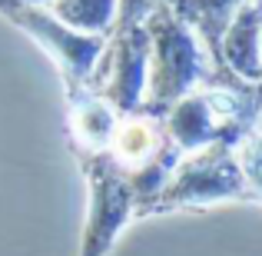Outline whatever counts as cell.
Listing matches in <instances>:
<instances>
[{
	"instance_id": "4",
	"label": "cell",
	"mask_w": 262,
	"mask_h": 256,
	"mask_svg": "<svg viewBox=\"0 0 262 256\" xmlns=\"http://www.w3.org/2000/svg\"><path fill=\"white\" fill-rule=\"evenodd\" d=\"M90 80L96 84L93 93H100L120 116L143 107L149 87V33L143 20L116 27L113 44H106Z\"/></svg>"
},
{
	"instance_id": "13",
	"label": "cell",
	"mask_w": 262,
	"mask_h": 256,
	"mask_svg": "<svg viewBox=\"0 0 262 256\" xmlns=\"http://www.w3.org/2000/svg\"><path fill=\"white\" fill-rule=\"evenodd\" d=\"M27 4H50V0H27Z\"/></svg>"
},
{
	"instance_id": "8",
	"label": "cell",
	"mask_w": 262,
	"mask_h": 256,
	"mask_svg": "<svg viewBox=\"0 0 262 256\" xmlns=\"http://www.w3.org/2000/svg\"><path fill=\"white\" fill-rule=\"evenodd\" d=\"M120 127V113L103 100L100 93H80L70 110V133L77 153H100L110 150L113 133Z\"/></svg>"
},
{
	"instance_id": "1",
	"label": "cell",
	"mask_w": 262,
	"mask_h": 256,
	"mask_svg": "<svg viewBox=\"0 0 262 256\" xmlns=\"http://www.w3.org/2000/svg\"><path fill=\"white\" fill-rule=\"evenodd\" d=\"M149 33V87L146 103L169 110L186 93L209 84V67H223L206 40L186 24L169 4H156L143 17Z\"/></svg>"
},
{
	"instance_id": "10",
	"label": "cell",
	"mask_w": 262,
	"mask_h": 256,
	"mask_svg": "<svg viewBox=\"0 0 262 256\" xmlns=\"http://www.w3.org/2000/svg\"><path fill=\"white\" fill-rule=\"evenodd\" d=\"M50 13L80 33L106 37L120 24V0H50Z\"/></svg>"
},
{
	"instance_id": "11",
	"label": "cell",
	"mask_w": 262,
	"mask_h": 256,
	"mask_svg": "<svg viewBox=\"0 0 262 256\" xmlns=\"http://www.w3.org/2000/svg\"><path fill=\"white\" fill-rule=\"evenodd\" d=\"M236 160L243 167V176L249 183L252 196H262V116L252 123V130L236 143Z\"/></svg>"
},
{
	"instance_id": "9",
	"label": "cell",
	"mask_w": 262,
	"mask_h": 256,
	"mask_svg": "<svg viewBox=\"0 0 262 256\" xmlns=\"http://www.w3.org/2000/svg\"><path fill=\"white\" fill-rule=\"evenodd\" d=\"M239 4H243V0H173L169 7L206 40V47H209L219 60V40H223V30L232 20V13H236ZM219 64H223V60H219Z\"/></svg>"
},
{
	"instance_id": "7",
	"label": "cell",
	"mask_w": 262,
	"mask_h": 256,
	"mask_svg": "<svg viewBox=\"0 0 262 256\" xmlns=\"http://www.w3.org/2000/svg\"><path fill=\"white\" fill-rule=\"evenodd\" d=\"M169 133L153 113H126L120 116V127L113 133V143H110V156L120 163L126 173L143 170L149 160L166 150Z\"/></svg>"
},
{
	"instance_id": "6",
	"label": "cell",
	"mask_w": 262,
	"mask_h": 256,
	"mask_svg": "<svg viewBox=\"0 0 262 256\" xmlns=\"http://www.w3.org/2000/svg\"><path fill=\"white\" fill-rule=\"evenodd\" d=\"M219 60L246 84L262 80V0H243L219 40Z\"/></svg>"
},
{
	"instance_id": "2",
	"label": "cell",
	"mask_w": 262,
	"mask_h": 256,
	"mask_svg": "<svg viewBox=\"0 0 262 256\" xmlns=\"http://www.w3.org/2000/svg\"><path fill=\"white\" fill-rule=\"evenodd\" d=\"M249 196L252 190L236 160V147L226 140H216L203 150L183 153V160L173 170L169 186L149 206V213L176 210V206H196V203L203 206V203H226V200H249Z\"/></svg>"
},
{
	"instance_id": "12",
	"label": "cell",
	"mask_w": 262,
	"mask_h": 256,
	"mask_svg": "<svg viewBox=\"0 0 262 256\" xmlns=\"http://www.w3.org/2000/svg\"><path fill=\"white\" fill-rule=\"evenodd\" d=\"M153 0H120V24L116 27H126V24H140L149 10H153Z\"/></svg>"
},
{
	"instance_id": "3",
	"label": "cell",
	"mask_w": 262,
	"mask_h": 256,
	"mask_svg": "<svg viewBox=\"0 0 262 256\" xmlns=\"http://www.w3.org/2000/svg\"><path fill=\"white\" fill-rule=\"evenodd\" d=\"M80 163L90 183V213L80 256H106L116 237L129 226V216L136 213V193L123 167L110 156V150L80 153Z\"/></svg>"
},
{
	"instance_id": "14",
	"label": "cell",
	"mask_w": 262,
	"mask_h": 256,
	"mask_svg": "<svg viewBox=\"0 0 262 256\" xmlns=\"http://www.w3.org/2000/svg\"><path fill=\"white\" fill-rule=\"evenodd\" d=\"M153 4H173V0H153Z\"/></svg>"
},
{
	"instance_id": "5",
	"label": "cell",
	"mask_w": 262,
	"mask_h": 256,
	"mask_svg": "<svg viewBox=\"0 0 262 256\" xmlns=\"http://www.w3.org/2000/svg\"><path fill=\"white\" fill-rule=\"evenodd\" d=\"M163 127H166L169 140H173L183 153L203 150V147H209V143H216V140H226V143H232V147L239 143L209 87L192 90V93L183 96V100H176L173 107L166 110Z\"/></svg>"
}]
</instances>
